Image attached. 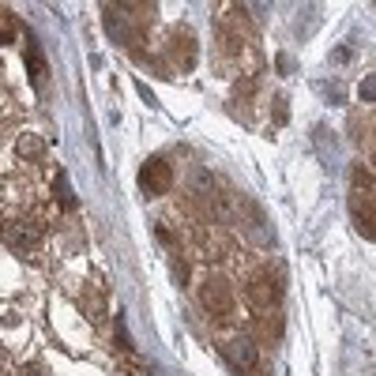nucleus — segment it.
I'll return each instance as SVG.
<instances>
[{"label":"nucleus","mask_w":376,"mask_h":376,"mask_svg":"<svg viewBox=\"0 0 376 376\" xmlns=\"http://www.w3.org/2000/svg\"><path fill=\"white\" fill-rule=\"evenodd\" d=\"M0 42H4V34H0Z\"/></svg>","instance_id":"obj_1"}]
</instances>
